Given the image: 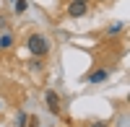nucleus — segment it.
Here are the masks:
<instances>
[{"label": "nucleus", "mask_w": 130, "mask_h": 127, "mask_svg": "<svg viewBox=\"0 0 130 127\" xmlns=\"http://www.w3.org/2000/svg\"><path fill=\"white\" fill-rule=\"evenodd\" d=\"M26 47H29V52L34 57H44L47 52H50V41L42 36V34H31L29 39H26Z\"/></svg>", "instance_id": "f257e3e1"}, {"label": "nucleus", "mask_w": 130, "mask_h": 127, "mask_svg": "<svg viewBox=\"0 0 130 127\" xmlns=\"http://www.w3.org/2000/svg\"><path fill=\"white\" fill-rule=\"evenodd\" d=\"M86 10H89V3H83V0H70L68 3V16H73V18L86 16Z\"/></svg>", "instance_id": "f03ea898"}, {"label": "nucleus", "mask_w": 130, "mask_h": 127, "mask_svg": "<svg viewBox=\"0 0 130 127\" xmlns=\"http://www.w3.org/2000/svg\"><path fill=\"white\" fill-rule=\"evenodd\" d=\"M44 101H47V109L52 114H60V96H57V91H47L44 93Z\"/></svg>", "instance_id": "7ed1b4c3"}, {"label": "nucleus", "mask_w": 130, "mask_h": 127, "mask_svg": "<svg viewBox=\"0 0 130 127\" xmlns=\"http://www.w3.org/2000/svg\"><path fill=\"white\" fill-rule=\"evenodd\" d=\"M107 78H109V70H96L89 75V83H104Z\"/></svg>", "instance_id": "20e7f679"}, {"label": "nucleus", "mask_w": 130, "mask_h": 127, "mask_svg": "<svg viewBox=\"0 0 130 127\" xmlns=\"http://www.w3.org/2000/svg\"><path fill=\"white\" fill-rule=\"evenodd\" d=\"M8 47H13V34H10V31L0 34V49H8Z\"/></svg>", "instance_id": "39448f33"}, {"label": "nucleus", "mask_w": 130, "mask_h": 127, "mask_svg": "<svg viewBox=\"0 0 130 127\" xmlns=\"http://www.w3.org/2000/svg\"><path fill=\"white\" fill-rule=\"evenodd\" d=\"M120 31H122V24H115V26H109V29H107V34H109V36H115V34H120Z\"/></svg>", "instance_id": "423d86ee"}, {"label": "nucleus", "mask_w": 130, "mask_h": 127, "mask_svg": "<svg viewBox=\"0 0 130 127\" xmlns=\"http://www.w3.org/2000/svg\"><path fill=\"white\" fill-rule=\"evenodd\" d=\"M26 10V0H16V13H24Z\"/></svg>", "instance_id": "0eeeda50"}, {"label": "nucleus", "mask_w": 130, "mask_h": 127, "mask_svg": "<svg viewBox=\"0 0 130 127\" xmlns=\"http://www.w3.org/2000/svg\"><path fill=\"white\" fill-rule=\"evenodd\" d=\"M24 124H26V114L21 112V114H18V127H24Z\"/></svg>", "instance_id": "6e6552de"}, {"label": "nucleus", "mask_w": 130, "mask_h": 127, "mask_svg": "<svg viewBox=\"0 0 130 127\" xmlns=\"http://www.w3.org/2000/svg\"><path fill=\"white\" fill-rule=\"evenodd\" d=\"M89 127H107L104 122H94V124H89Z\"/></svg>", "instance_id": "1a4fd4ad"}, {"label": "nucleus", "mask_w": 130, "mask_h": 127, "mask_svg": "<svg viewBox=\"0 0 130 127\" xmlns=\"http://www.w3.org/2000/svg\"><path fill=\"white\" fill-rule=\"evenodd\" d=\"M29 127H37V119H31V124H29Z\"/></svg>", "instance_id": "9d476101"}, {"label": "nucleus", "mask_w": 130, "mask_h": 127, "mask_svg": "<svg viewBox=\"0 0 130 127\" xmlns=\"http://www.w3.org/2000/svg\"><path fill=\"white\" fill-rule=\"evenodd\" d=\"M0 107H3V101H0Z\"/></svg>", "instance_id": "9b49d317"}, {"label": "nucleus", "mask_w": 130, "mask_h": 127, "mask_svg": "<svg viewBox=\"0 0 130 127\" xmlns=\"http://www.w3.org/2000/svg\"><path fill=\"white\" fill-rule=\"evenodd\" d=\"M83 3H89V0H83Z\"/></svg>", "instance_id": "f8f14e48"}]
</instances>
